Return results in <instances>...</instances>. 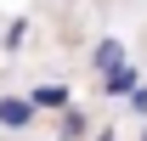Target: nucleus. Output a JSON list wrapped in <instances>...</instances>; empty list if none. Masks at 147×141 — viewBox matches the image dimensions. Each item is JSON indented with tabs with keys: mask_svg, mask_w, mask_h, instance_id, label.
I'll use <instances>...</instances> for the list:
<instances>
[{
	"mask_svg": "<svg viewBox=\"0 0 147 141\" xmlns=\"http://www.w3.org/2000/svg\"><path fill=\"white\" fill-rule=\"evenodd\" d=\"M142 141H147V119H142Z\"/></svg>",
	"mask_w": 147,
	"mask_h": 141,
	"instance_id": "nucleus-8",
	"label": "nucleus"
},
{
	"mask_svg": "<svg viewBox=\"0 0 147 141\" xmlns=\"http://www.w3.org/2000/svg\"><path fill=\"white\" fill-rule=\"evenodd\" d=\"M113 62H125V40H96V45H91V68L96 73H102V68H113Z\"/></svg>",
	"mask_w": 147,
	"mask_h": 141,
	"instance_id": "nucleus-4",
	"label": "nucleus"
},
{
	"mask_svg": "<svg viewBox=\"0 0 147 141\" xmlns=\"http://www.w3.org/2000/svg\"><path fill=\"white\" fill-rule=\"evenodd\" d=\"M85 130H91V124H85V113H74V102L57 113V141H79Z\"/></svg>",
	"mask_w": 147,
	"mask_h": 141,
	"instance_id": "nucleus-5",
	"label": "nucleus"
},
{
	"mask_svg": "<svg viewBox=\"0 0 147 141\" xmlns=\"http://www.w3.org/2000/svg\"><path fill=\"white\" fill-rule=\"evenodd\" d=\"M23 40H28V17H11V23H6V40H0V45H6V51H23Z\"/></svg>",
	"mask_w": 147,
	"mask_h": 141,
	"instance_id": "nucleus-6",
	"label": "nucleus"
},
{
	"mask_svg": "<svg viewBox=\"0 0 147 141\" xmlns=\"http://www.w3.org/2000/svg\"><path fill=\"white\" fill-rule=\"evenodd\" d=\"M23 96H28V102H34L40 113H62V107L74 102V90L62 85V79H51V85H28V90H23Z\"/></svg>",
	"mask_w": 147,
	"mask_h": 141,
	"instance_id": "nucleus-3",
	"label": "nucleus"
},
{
	"mask_svg": "<svg viewBox=\"0 0 147 141\" xmlns=\"http://www.w3.org/2000/svg\"><path fill=\"white\" fill-rule=\"evenodd\" d=\"M125 107L136 113V119H147V85H130V96H125Z\"/></svg>",
	"mask_w": 147,
	"mask_h": 141,
	"instance_id": "nucleus-7",
	"label": "nucleus"
},
{
	"mask_svg": "<svg viewBox=\"0 0 147 141\" xmlns=\"http://www.w3.org/2000/svg\"><path fill=\"white\" fill-rule=\"evenodd\" d=\"M96 79H102V85H96L102 96H113V102H125V96H130V85H142V68H136V62L125 56V62H113V68H102Z\"/></svg>",
	"mask_w": 147,
	"mask_h": 141,
	"instance_id": "nucleus-2",
	"label": "nucleus"
},
{
	"mask_svg": "<svg viewBox=\"0 0 147 141\" xmlns=\"http://www.w3.org/2000/svg\"><path fill=\"white\" fill-rule=\"evenodd\" d=\"M40 107L28 102V96H17V90H0V130L6 136H23V130H34Z\"/></svg>",
	"mask_w": 147,
	"mask_h": 141,
	"instance_id": "nucleus-1",
	"label": "nucleus"
}]
</instances>
